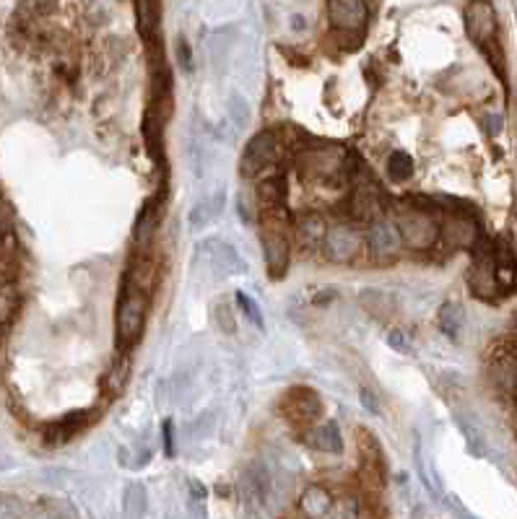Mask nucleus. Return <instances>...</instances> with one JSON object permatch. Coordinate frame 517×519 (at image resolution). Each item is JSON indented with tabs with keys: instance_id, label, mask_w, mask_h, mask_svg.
Segmentation results:
<instances>
[{
	"instance_id": "c9c22d12",
	"label": "nucleus",
	"mask_w": 517,
	"mask_h": 519,
	"mask_svg": "<svg viewBox=\"0 0 517 519\" xmlns=\"http://www.w3.org/2000/svg\"><path fill=\"white\" fill-rule=\"evenodd\" d=\"M359 400H361V405H364L370 413H380V402H377L375 395H372L370 390H361V398Z\"/></svg>"
},
{
	"instance_id": "4468645a",
	"label": "nucleus",
	"mask_w": 517,
	"mask_h": 519,
	"mask_svg": "<svg viewBox=\"0 0 517 519\" xmlns=\"http://www.w3.org/2000/svg\"><path fill=\"white\" fill-rule=\"evenodd\" d=\"M284 411L289 413L291 421L309 423V421H315V418L320 415L322 405H320V398H318V392L299 387V390H291V392L286 395Z\"/></svg>"
},
{
	"instance_id": "dca6fc26",
	"label": "nucleus",
	"mask_w": 517,
	"mask_h": 519,
	"mask_svg": "<svg viewBox=\"0 0 517 519\" xmlns=\"http://www.w3.org/2000/svg\"><path fill=\"white\" fill-rule=\"evenodd\" d=\"M89 415L91 411H78V413L66 415V418L50 423L47 432H45L47 444H66V442H71L76 433L84 432V426H89Z\"/></svg>"
},
{
	"instance_id": "6ab92c4d",
	"label": "nucleus",
	"mask_w": 517,
	"mask_h": 519,
	"mask_svg": "<svg viewBox=\"0 0 517 519\" xmlns=\"http://www.w3.org/2000/svg\"><path fill=\"white\" fill-rule=\"evenodd\" d=\"M299 509L307 517H328L333 514V496L322 485H307L299 499Z\"/></svg>"
},
{
	"instance_id": "a211bd4d",
	"label": "nucleus",
	"mask_w": 517,
	"mask_h": 519,
	"mask_svg": "<svg viewBox=\"0 0 517 519\" xmlns=\"http://www.w3.org/2000/svg\"><path fill=\"white\" fill-rule=\"evenodd\" d=\"M325 234H328V226L320 213H304L297 221V239L304 249H318L320 244H325Z\"/></svg>"
},
{
	"instance_id": "72a5a7b5",
	"label": "nucleus",
	"mask_w": 517,
	"mask_h": 519,
	"mask_svg": "<svg viewBox=\"0 0 517 519\" xmlns=\"http://www.w3.org/2000/svg\"><path fill=\"white\" fill-rule=\"evenodd\" d=\"M227 314H229V307H227V304H218V307H216V322L221 325L224 332H234V317L229 320Z\"/></svg>"
},
{
	"instance_id": "9d476101",
	"label": "nucleus",
	"mask_w": 517,
	"mask_h": 519,
	"mask_svg": "<svg viewBox=\"0 0 517 519\" xmlns=\"http://www.w3.org/2000/svg\"><path fill=\"white\" fill-rule=\"evenodd\" d=\"M273 156H276V136L273 133H258L248 143L242 161H239V169H242L245 177H255L273 161Z\"/></svg>"
},
{
	"instance_id": "ddd939ff",
	"label": "nucleus",
	"mask_w": 517,
	"mask_h": 519,
	"mask_svg": "<svg viewBox=\"0 0 517 519\" xmlns=\"http://www.w3.org/2000/svg\"><path fill=\"white\" fill-rule=\"evenodd\" d=\"M494 276H497V286L500 291H512L517 283V262H515V249L510 239H497L494 244Z\"/></svg>"
},
{
	"instance_id": "39448f33",
	"label": "nucleus",
	"mask_w": 517,
	"mask_h": 519,
	"mask_svg": "<svg viewBox=\"0 0 517 519\" xmlns=\"http://www.w3.org/2000/svg\"><path fill=\"white\" fill-rule=\"evenodd\" d=\"M200 260H206V265L216 270L218 276H239L248 270L245 260L239 258V252L234 249L232 244L221 242V239H208L198 247Z\"/></svg>"
},
{
	"instance_id": "e433bc0d",
	"label": "nucleus",
	"mask_w": 517,
	"mask_h": 519,
	"mask_svg": "<svg viewBox=\"0 0 517 519\" xmlns=\"http://www.w3.org/2000/svg\"><path fill=\"white\" fill-rule=\"evenodd\" d=\"M390 346L392 348H398V351H406V335L403 332H390Z\"/></svg>"
},
{
	"instance_id": "c756f323",
	"label": "nucleus",
	"mask_w": 517,
	"mask_h": 519,
	"mask_svg": "<svg viewBox=\"0 0 517 519\" xmlns=\"http://www.w3.org/2000/svg\"><path fill=\"white\" fill-rule=\"evenodd\" d=\"M221 36H224V32H216V35H211V39H208V60H211L214 66H221V63L227 60V52H229V45H224Z\"/></svg>"
},
{
	"instance_id": "0eeeda50",
	"label": "nucleus",
	"mask_w": 517,
	"mask_h": 519,
	"mask_svg": "<svg viewBox=\"0 0 517 519\" xmlns=\"http://www.w3.org/2000/svg\"><path fill=\"white\" fill-rule=\"evenodd\" d=\"M328 16H330L333 29L357 35L367 26L370 8L364 0H328Z\"/></svg>"
},
{
	"instance_id": "473e14b6",
	"label": "nucleus",
	"mask_w": 517,
	"mask_h": 519,
	"mask_svg": "<svg viewBox=\"0 0 517 519\" xmlns=\"http://www.w3.org/2000/svg\"><path fill=\"white\" fill-rule=\"evenodd\" d=\"M161 433H164V452H167V457H175V423L164 421Z\"/></svg>"
},
{
	"instance_id": "cd10ccee",
	"label": "nucleus",
	"mask_w": 517,
	"mask_h": 519,
	"mask_svg": "<svg viewBox=\"0 0 517 519\" xmlns=\"http://www.w3.org/2000/svg\"><path fill=\"white\" fill-rule=\"evenodd\" d=\"M237 304H239V310L245 311V317L250 320L255 328H266V322H263V311H260V304L250 299V296L245 294V291H237Z\"/></svg>"
},
{
	"instance_id": "20e7f679",
	"label": "nucleus",
	"mask_w": 517,
	"mask_h": 519,
	"mask_svg": "<svg viewBox=\"0 0 517 519\" xmlns=\"http://www.w3.org/2000/svg\"><path fill=\"white\" fill-rule=\"evenodd\" d=\"M465 35L479 47H486L497 39V14L492 3L486 0H473L465 8Z\"/></svg>"
},
{
	"instance_id": "9b49d317",
	"label": "nucleus",
	"mask_w": 517,
	"mask_h": 519,
	"mask_svg": "<svg viewBox=\"0 0 517 519\" xmlns=\"http://www.w3.org/2000/svg\"><path fill=\"white\" fill-rule=\"evenodd\" d=\"M359 247H361V239L351 226L339 224L328 229V234H325V252H328V260H333V262L354 260L359 255Z\"/></svg>"
},
{
	"instance_id": "5701e85b",
	"label": "nucleus",
	"mask_w": 517,
	"mask_h": 519,
	"mask_svg": "<svg viewBox=\"0 0 517 519\" xmlns=\"http://www.w3.org/2000/svg\"><path fill=\"white\" fill-rule=\"evenodd\" d=\"M437 322H440V330L445 332L450 341H458L461 338V330H463V307L461 304H455V301H447L440 307V317H437Z\"/></svg>"
},
{
	"instance_id": "6e6552de",
	"label": "nucleus",
	"mask_w": 517,
	"mask_h": 519,
	"mask_svg": "<svg viewBox=\"0 0 517 519\" xmlns=\"http://www.w3.org/2000/svg\"><path fill=\"white\" fill-rule=\"evenodd\" d=\"M468 283L473 289V294L483 296V299H494L502 294L497 286V276H494V247H483L476 252L473 265L468 270Z\"/></svg>"
},
{
	"instance_id": "1a4fd4ad",
	"label": "nucleus",
	"mask_w": 517,
	"mask_h": 519,
	"mask_svg": "<svg viewBox=\"0 0 517 519\" xmlns=\"http://www.w3.org/2000/svg\"><path fill=\"white\" fill-rule=\"evenodd\" d=\"M343 167V154L339 148H312L299 158V169L309 179H330Z\"/></svg>"
},
{
	"instance_id": "7ed1b4c3",
	"label": "nucleus",
	"mask_w": 517,
	"mask_h": 519,
	"mask_svg": "<svg viewBox=\"0 0 517 519\" xmlns=\"http://www.w3.org/2000/svg\"><path fill=\"white\" fill-rule=\"evenodd\" d=\"M395 224L400 229V237L403 242L409 244L411 249H431L437 239H440V224L437 219L421 210V208H400L398 216H395Z\"/></svg>"
},
{
	"instance_id": "c85d7f7f",
	"label": "nucleus",
	"mask_w": 517,
	"mask_h": 519,
	"mask_svg": "<svg viewBox=\"0 0 517 519\" xmlns=\"http://www.w3.org/2000/svg\"><path fill=\"white\" fill-rule=\"evenodd\" d=\"M16 311V294L14 289L0 278V325H5Z\"/></svg>"
},
{
	"instance_id": "412c9836",
	"label": "nucleus",
	"mask_w": 517,
	"mask_h": 519,
	"mask_svg": "<svg viewBox=\"0 0 517 519\" xmlns=\"http://www.w3.org/2000/svg\"><path fill=\"white\" fill-rule=\"evenodd\" d=\"M307 442H309V447H315V450H320V452H328V454H340V452H343L340 429L333 423V421L315 426L312 432L307 433Z\"/></svg>"
},
{
	"instance_id": "2f4dec72",
	"label": "nucleus",
	"mask_w": 517,
	"mask_h": 519,
	"mask_svg": "<svg viewBox=\"0 0 517 519\" xmlns=\"http://www.w3.org/2000/svg\"><path fill=\"white\" fill-rule=\"evenodd\" d=\"M175 50H177V66L179 68L193 70V55H190V45H188L182 36L177 39V47H175Z\"/></svg>"
},
{
	"instance_id": "393cba45",
	"label": "nucleus",
	"mask_w": 517,
	"mask_h": 519,
	"mask_svg": "<svg viewBox=\"0 0 517 519\" xmlns=\"http://www.w3.org/2000/svg\"><path fill=\"white\" fill-rule=\"evenodd\" d=\"M229 120L237 130H245L250 125V104L237 91H232V97H229Z\"/></svg>"
},
{
	"instance_id": "f257e3e1",
	"label": "nucleus",
	"mask_w": 517,
	"mask_h": 519,
	"mask_svg": "<svg viewBox=\"0 0 517 519\" xmlns=\"http://www.w3.org/2000/svg\"><path fill=\"white\" fill-rule=\"evenodd\" d=\"M260 244L266 258L268 276L284 278L291 262V242H289V216L284 206L263 208L260 213Z\"/></svg>"
},
{
	"instance_id": "2eb2a0df",
	"label": "nucleus",
	"mask_w": 517,
	"mask_h": 519,
	"mask_svg": "<svg viewBox=\"0 0 517 519\" xmlns=\"http://www.w3.org/2000/svg\"><path fill=\"white\" fill-rule=\"evenodd\" d=\"M351 210L359 221H375L380 213V188L370 177L359 179L354 188V198H351Z\"/></svg>"
},
{
	"instance_id": "423d86ee",
	"label": "nucleus",
	"mask_w": 517,
	"mask_h": 519,
	"mask_svg": "<svg viewBox=\"0 0 517 519\" xmlns=\"http://www.w3.org/2000/svg\"><path fill=\"white\" fill-rule=\"evenodd\" d=\"M479 224L465 216V213H452V216H445L442 224H440V239L450 247V249H471L479 244Z\"/></svg>"
},
{
	"instance_id": "f8f14e48",
	"label": "nucleus",
	"mask_w": 517,
	"mask_h": 519,
	"mask_svg": "<svg viewBox=\"0 0 517 519\" xmlns=\"http://www.w3.org/2000/svg\"><path fill=\"white\" fill-rule=\"evenodd\" d=\"M367 242H370V249L375 255H395L403 244V237H400V229L395 221H388V219H375L370 224V231H367Z\"/></svg>"
},
{
	"instance_id": "a878e982",
	"label": "nucleus",
	"mask_w": 517,
	"mask_h": 519,
	"mask_svg": "<svg viewBox=\"0 0 517 519\" xmlns=\"http://www.w3.org/2000/svg\"><path fill=\"white\" fill-rule=\"evenodd\" d=\"M146 502H148V496H146V488H143V483L127 485L126 514H130V517H141V514H146Z\"/></svg>"
},
{
	"instance_id": "b1692460",
	"label": "nucleus",
	"mask_w": 517,
	"mask_h": 519,
	"mask_svg": "<svg viewBox=\"0 0 517 519\" xmlns=\"http://www.w3.org/2000/svg\"><path fill=\"white\" fill-rule=\"evenodd\" d=\"M413 174V158L406 151H395L388 158V177L392 182H406Z\"/></svg>"
},
{
	"instance_id": "f704fd0d",
	"label": "nucleus",
	"mask_w": 517,
	"mask_h": 519,
	"mask_svg": "<svg viewBox=\"0 0 517 519\" xmlns=\"http://www.w3.org/2000/svg\"><path fill=\"white\" fill-rule=\"evenodd\" d=\"M483 125H486V133L489 136H500L502 127H504V120H502V115H483Z\"/></svg>"
},
{
	"instance_id": "bb28decb",
	"label": "nucleus",
	"mask_w": 517,
	"mask_h": 519,
	"mask_svg": "<svg viewBox=\"0 0 517 519\" xmlns=\"http://www.w3.org/2000/svg\"><path fill=\"white\" fill-rule=\"evenodd\" d=\"M258 198H260V206L263 208L281 206V200H284V182H281V179H266V182H260Z\"/></svg>"
},
{
	"instance_id": "7c9ffc66",
	"label": "nucleus",
	"mask_w": 517,
	"mask_h": 519,
	"mask_svg": "<svg viewBox=\"0 0 517 519\" xmlns=\"http://www.w3.org/2000/svg\"><path fill=\"white\" fill-rule=\"evenodd\" d=\"M458 426H461L465 436H468V450L473 452V454H483V450H486V447H483L482 433L476 432L473 426H468V423H465V421H461V418H458Z\"/></svg>"
},
{
	"instance_id": "f3484780",
	"label": "nucleus",
	"mask_w": 517,
	"mask_h": 519,
	"mask_svg": "<svg viewBox=\"0 0 517 519\" xmlns=\"http://www.w3.org/2000/svg\"><path fill=\"white\" fill-rule=\"evenodd\" d=\"M224 192L218 190L214 195H208V198H203L200 203L193 206V210L188 213V226L193 229V231H200V229H206V226L216 221L218 216H221V210H224Z\"/></svg>"
},
{
	"instance_id": "4be33fe9",
	"label": "nucleus",
	"mask_w": 517,
	"mask_h": 519,
	"mask_svg": "<svg viewBox=\"0 0 517 519\" xmlns=\"http://www.w3.org/2000/svg\"><path fill=\"white\" fill-rule=\"evenodd\" d=\"M136 16H138V32L146 42L157 39L159 29V3L157 0H136Z\"/></svg>"
},
{
	"instance_id": "f03ea898",
	"label": "nucleus",
	"mask_w": 517,
	"mask_h": 519,
	"mask_svg": "<svg viewBox=\"0 0 517 519\" xmlns=\"http://www.w3.org/2000/svg\"><path fill=\"white\" fill-rule=\"evenodd\" d=\"M148 317V289L127 280V289L117 301V317H115V332H117V348L130 351L141 341Z\"/></svg>"
},
{
	"instance_id": "aec40b11",
	"label": "nucleus",
	"mask_w": 517,
	"mask_h": 519,
	"mask_svg": "<svg viewBox=\"0 0 517 519\" xmlns=\"http://www.w3.org/2000/svg\"><path fill=\"white\" fill-rule=\"evenodd\" d=\"M239 491H242V499L250 504H266L268 502V491H270V481H268L266 467L255 465L245 473L242 483H239Z\"/></svg>"
}]
</instances>
